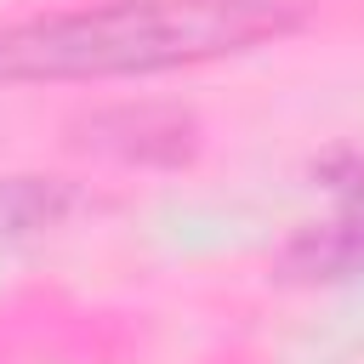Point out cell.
I'll return each mask as SVG.
<instances>
[{"mask_svg": "<svg viewBox=\"0 0 364 364\" xmlns=\"http://www.w3.org/2000/svg\"><path fill=\"white\" fill-rule=\"evenodd\" d=\"M353 193H358L353 210H341L324 228H301L284 245L279 267L290 279H358L364 273V188H353Z\"/></svg>", "mask_w": 364, "mask_h": 364, "instance_id": "obj_2", "label": "cell"}, {"mask_svg": "<svg viewBox=\"0 0 364 364\" xmlns=\"http://www.w3.org/2000/svg\"><path fill=\"white\" fill-rule=\"evenodd\" d=\"M296 0H108L0 34V80H114L233 57L301 28Z\"/></svg>", "mask_w": 364, "mask_h": 364, "instance_id": "obj_1", "label": "cell"}, {"mask_svg": "<svg viewBox=\"0 0 364 364\" xmlns=\"http://www.w3.org/2000/svg\"><path fill=\"white\" fill-rule=\"evenodd\" d=\"M85 136L125 159H182L193 148V119L176 108H142V114L114 108V114H97L85 125Z\"/></svg>", "mask_w": 364, "mask_h": 364, "instance_id": "obj_3", "label": "cell"}, {"mask_svg": "<svg viewBox=\"0 0 364 364\" xmlns=\"http://www.w3.org/2000/svg\"><path fill=\"white\" fill-rule=\"evenodd\" d=\"M68 205H74V193H68L63 182L0 176V233H34V228H51Z\"/></svg>", "mask_w": 364, "mask_h": 364, "instance_id": "obj_4", "label": "cell"}]
</instances>
